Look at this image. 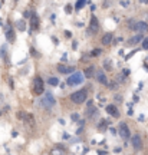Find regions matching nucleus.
<instances>
[{
    "label": "nucleus",
    "instance_id": "f257e3e1",
    "mask_svg": "<svg viewBox=\"0 0 148 155\" xmlns=\"http://www.w3.org/2000/svg\"><path fill=\"white\" fill-rule=\"evenodd\" d=\"M88 98V92L85 90V89H80V90H76V92H73L72 95H70V100L73 102V103H83L85 100Z\"/></svg>",
    "mask_w": 148,
    "mask_h": 155
},
{
    "label": "nucleus",
    "instance_id": "f03ea898",
    "mask_svg": "<svg viewBox=\"0 0 148 155\" xmlns=\"http://www.w3.org/2000/svg\"><path fill=\"white\" fill-rule=\"evenodd\" d=\"M129 29L135 30V32H139V33H147L148 32V24L145 22H137V20H129L128 23Z\"/></svg>",
    "mask_w": 148,
    "mask_h": 155
},
{
    "label": "nucleus",
    "instance_id": "7ed1b4c3",
    "mask_svg": "<svg viewBox=\"0 0 148 155\" xmlns=\"http://www.w3.org/2000/svg\"><path fill=\"white\" fill-rule=\"evenodd\" d=\"M82 82H83V73H80V72H75V73H72V75L68 78V80H66V83L70 85V86L80 85Z\"/></svg>",
    "mask_w": 148,
    "mask_h": 155
},
{
    "label": "nucleus",
    "instance_id": "20e7f679",
    "mask_svg": "<svg viewBox=\"0 0 148 155\" xmlns=\"http://www.w3.org/2000/svg\"><path fill=\"white\" fill-rule=\"evenodd\" d=\"M40 103H42V106H43V108L49 109V108H52V106L55 105V98H53L50 93H46L45 96H43V99L40 100Z\"/></svg>",
    "mask_w": 148,
    "mask_h": 155
},
{
    "label": "nucleus",
    "instance_id": "39448f33",
    "mask_svg": "<svg viewBox=\"0 0 148 155\" xmlns=\"http://www.w3.org/2000/svg\"><path fill=\"white\" fill-rule=\"evenodd\" d=\"M118 132H119V135H121V138H124V139H128V138H129V128L126 126L125 122H121V123H119Z\"/></svg>",
    "mask_w": 148,
    "mask_h": 155
},
{
    "label": "nucleus",
    "instance_id": "423d86ee",
    "mask_svg": "<svg viewBox=\"0 0 148 155\" xmlns=\"http://www.w3.org/2000/svg\"><path fill=\"white\" fill-rule=\"evenodd\" d=\"M33 90L34 93H37V95H40V93H43V80L40 79V78H34V86H33Z\"/></svg>",
    "mask_w": 148,
    "mask_h": 155
},
{
    "label": "nucleus",
    "instance_id": "0eeeda50",
    "mask_svg": "<svg viewBox=\"0 0 148 155\" xmlns=\"http://www.w3.org/2000/svg\"><path fill=\"white\" fill-rule=\"evenodd\" d=\"M98 29H99V23H98V19L93 16V17L91 19V26H89L88 32H89V34L96 33V32H98Z\"/></svg>",
    "mask_w": 148,
    "mask_h": 155
},
{
    "label": "nucleus",
    "instance_id": "6e6552de",
    "mask_svg": "<svg viewBox=\"0 0 148 155\" xmlns=\"http://www.w3.org/2000/svg\"><path fill=\"white\" fill-rule=\"evenodd\" d=\"M131 142H132L134 149H137V151H139V149L142 148V141H141V136H139V135H134L132 139H131Z\"/></svg>",
    "mask_w": 148,
    "mask_h": 155
},
{
    "label": "nucleus",
    "instance_id": "1a4fd4ad",
    "mask_svg": "<svg viewBox=\"0 0 148 155\" xmlns=\"http://www.w3.org/2000/svg\"><path fill=\"white\" fill-rule=\"evenodd\" d=\"M95 78H96V80H98L99 83H102V85H108V79H106V76H105V73H103L102 70H96Z\"/></svg>",
    "mask_w": 148,
    "mask_h": 155
},
{
    "label": "nucleus",
    "instance_id": "9d476101",
    "mask_svg": "<svg viewBox=\"0 0 148 155\" xmlns=\"http://www.w3.org/2000/svg\"><path fill=\"white\" fill-rule=\"evenodd\" d=\"M106 112L111 115V116H119V111H118V108L116 106H114V105H108L106 106Z\"/></svg>",
    "mask_w": 148,
    "mask_h": 155
},
{
    "label": "nucleus",
    "instance_id": "9b49d317",
    "mask_svg": "<svg viewBox=\"0 0 148 155\" xmlns=\"http://www.w3.org/2000/svg\"><path fill=\"white\" fill-rule=\"evenodd\" d=\"M57 70L60 73H75V67H70V66H63V65H59L57 66Z\"/></svg>",
    "mask_w": 148,
    "mask_h": 155
},
{
    "label": "nucleus",
    "instance_id": "f8f14e48",
    "mask_svg": "<svg viewBox=\"0 0 148 155\" xmlns=\"http://www.w3.org/2000/svg\"><path fill=\"white\" fill-rule=\"evenodd\" d=\"M86 113H88V116H89V118H92L93 115H96V113H98L96 108L92 105V102H88V109H86Z\"/></svg>",
    "mask_w": 148,
    "mask_h": 155
},
{
    "label": "nucleus",
    "instance_id": "ddd939ff",
    "mask_svg": "<svg viewBox=\"0 0 148 155\" xmlns=\"http://www.w3.org/2000/svg\"><path fill=\"white\" fill-rule=\"evenodd\" d=\"M141 40H142V34H137V36H134V37H131V39L128 40V44H129V46H134V44L139 43Z\"/></svg>",
    "mask_w": 148,
    "mask_h": 155
},
{
    "label": "nucleus",
    "instance_id": "4468645a",
    "mask_svg": "<svg viewBox=\"0 0 148 155\" xmlns=\"http://www.w3.org/2000/svg\"><path fill=\"white\" fill-rule=\"evenodd\" d=\"M24 123H26V125H29L30 128L34 125V119H33V116H32L30 113H26V116H24Z\"/></svg>",
    "mask_w": 148,
    "mask_h": 155
},
{
    "label": "nucleus",
    "instance_id": "2eb2a0df",
    "mask_svg": "<svg viewBox=\"0 0 148 155\" xmlns=\"http://www.w3.org/2000/svg\"><path fill=\"white\" fill-rule=\"evenodd\" d=\"M111 42H112V33H106L102 37V43L103 44H111Z\"/></svg>",
    "mask_w": 148,
    "mask_h": 155
},
{
    "label": "nucleus",
    "instance_id": "dca6fc26",
    "mask_svg": "<svg viewBox=\"0 0 148 155\" xmlns=\"http://www.w3.org/2000/svg\"><path fill=\"white\" fill-rule=\"evenodd\" d=\"M95 73H96V72H95V67H93V66H88V67H86V72H85V75H86L88 78L95 76Z\"/></svg>",
    "mask_w": 148,
    "mask_h": 155
},
{
    "label": "nucleus",
    "instance_id": "f3484780",
    "mask_svg": "<svg viewBox=\"0 0 148 155\" xmlns=\"http://www.w3.org/2000/svg\"><path fill=\"white\" fill-rule=\"evenodd\" d=\"M30 22H32V30H34V29L39 26V19L36 17V14L32 16V20H30Z\"/></svg>",
    "mask_w": 148,
    "mask_h": 155
},
{
    "label": "nucleus",
    "instance_id": "a211bd4d",
    "mask_svg": "<svg viewBox=\"0 0 148 155\" xmlns=\"http://www.w3.org/2000/svg\"><path fill=\"white\" fill-rule=\"evenodd\" d=\"M47 82H49V85H52V86H56L57 83H59V80H57L56 78H50Z\"/></svg>",
    "mask_w": 148,
    "mask_h": 155
},
{
    "label": "nucleus",
    "instance_id": "6ab92c4d",
    "mask_svg": "<svg viewBox=\"0 0 148 155\" xmlns=\"http://www.w3.org/2000/svg\"><path fill=\"white\" fill-rule=\"evenodd\" d=\"M50 155H63V151L59 148V149H52L50 151Z\"/></svg>",
    "mask_w": 148,
    "mask_h": 155
},
{
    "label": "nucleus",
    "instance_id": "aec40b11",
    "mask_svg": "<svg viewBox=\"0 0 148 155\" xmlns=\"http://www.w3.org/2000/svg\"><path fill=\"white\" fill-rule=\"evenodd\" d=\"M85 4H86V1H78L75 7H76V10H79V9H82V7H83Z\"/></svg>",
    "mask_w": 148,
    "mask_h": 155
},
{
    "label": "nucleus",
    "instance_id": "412c9836",
    "mask_svg": "<svg viewBox=\"0 0 148 155\" xmlns=\"http://www.w3.org/2000/svg\"><path fill=\"white\" fill-rule=\"evenodd\" d=\"M103 66H105V69L111 70V69H112V67H111V60H105V62H103Z\"/></svg>",
    "mask_w": 148,
    "mask_h": 155
},
{
    "label": "nucleus",
    "instance_id": "4be33fe9",
    "mask_svg": "<svg viewBox=\"0 0 148 155\" xmlns=\"http://www.w3.org/2000/svg\"><path fill=\"white\" fill-rule=\"evenodd\" d=\"M13 32H11V30H7V33H6V36H7V39H9V40H14V37H13Z\"/></svg>",
    "mask_w": 148,
    "mask_h": 155
},
{
    "label": "nucleus",
    "instance_id": "5701e85b",
    "mask_svg": "<svg viewBox=\"0 0 148 155\" xmlns=\"http://www.w3.org/2000/svg\"><path fill=\"white\" fill-rule=\"evenodd\" d=\"M17 29H20V30L24 29V24L22 23V20H19V22H17Z\"/></svg>",
    "mask_w": 148,
    "mask_h": 155
},
{
    "label": "nucleus",
    "instance_id": "b1692460",
    "mask_svg": "<svg viewBox=\"0 0 148 155\" xmlns=\"http://www.w3.org/2000/svg\"><path fill=\"white\" fill-rule=\"evenodd\" d=\"M99 53H101V50H99V49H95V50H92V52H91L92 56H96V55H99Z\"/></svg>",
    "mask_w": 148,
    "mask_h": 155
},
{
    "label": "nucleus",
    "instance_id": "393cba45",
    "mask_svg": "<svg viewBox=\"0 0 148 155\" xmlns=\"http://www.w3.org/2000/svg\"><path fill=\"white\" fill-rule=\"evenodd\" d=\"M142 47H144V49H148V39H144V40H142Z\"/></svg>",
    "mask_w": 148,
    "mask_h": 155
},
{
    "label": "nucleus",
    "instance_id": "a878e982",
    "mask_svg": "<svg viewBox=\"0 0 148 155\" xmlns=\"http://www.w3.org/2000/svg\"><path fill=\"white\" fill-rule=\"evenodd\" d=\"M121 4L125 6V7H128V6H129V1H121Z\"/></svg>",
    "mask_w": 148,
    "mask_h": 155
},
{
    "label": "nucleus",
    "instance_id": "bb28decb",
    "mask_svg": "<svg viewBox=\"0 0 148 155\" xmlns=\"http://www.w3.org/2000/svg\"><path fill=\"white\" fill-rule=\"evenodd\" d=\"M78 118H79V116H78V113H75V115H72V119H73V121H78Z\"/></svg>",
    "mask_w": 148,
    "mask_h": 155
},
{
    "label": "nucleus",
    "instance_id": "cd10ccee",
    "mask_svg": "<svg viewBox=\"0 0 148 155\" xmlns=\"http://www.w3.org/2000/svg\"><path fill=\"white\" fill-rule=\"evenodd\" d=\"M70 11H72L70 10V6H66V13H70Z\"/></svg>",
    "mask_w": 148,
    "mask_h": 155
},
{
    "label": "nucleus",
    "instance_id": "c85d7f7f",
    "mask_svg": "<svg viewBox=\"0 0 148 155\" xmlns=\"http://www.w3.org/2000/svg\"><path fill=\"white\" fill-rule=\"evenodd\" d=\"M115 99H116V100H122V96H118V95H116V96H115Z\"/></svg>",
    "mask_w": 148,
    "mask_h": 155
}]
</instances>
